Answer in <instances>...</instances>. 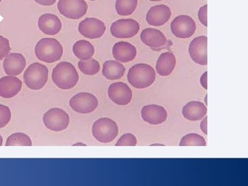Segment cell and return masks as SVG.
Listing matches in <instances>:
<instances>
[{
    "label": "cell",
    "instance_id": "cell-34",
    "mask_svg": "<svg viewBox=\"0 0 248 186\" xmlns=\"http://www.w3.org/2000/svg\"><path fill=\"white\" fill-rule=\"evenodd\" d=\"M200 128L205 135H208V117H205L201 122Z\"/></svg>",
    "mask_w": 248,
    "mask_h": 186
},
{
    "label": "cell",
    "instance_id": "cell-5",
    "mask_svg": "<svg viewBox=\"0 0 248 186\" xmlns=\"http://www.w3.org/2000/svg\"><path fill=\"white\" fill-rule=\"evenodd\" d=\"M48 78V68L38 62L31 64L24 72V83L29 89L34 91L42 89L46 84Z\"/></svg>",
    "mask_w": 248,
    "mask_h": 186
},
{
    "label": "cell",
    "instance_id": "cell-16",
    "mask_svg": "<svg viewBox=\"0 0 248 186\" xmlns=\"http://www.w3.org/2000/svg\"><path fill=\"white\" fill-rule=\"evenodd\" d=\"M27 62L21 53H11L5 58L3 66L8 76H17L25 68Z\"/></svg>",
    "mask_w": 248,
    "mask_h": 186
},
{
    "label": "cell",
    "instance_id": "cell-28",
    "mask_svg": "<svg viewBox=\"0 0 248 186\" xmlns=\"http://www.w3.org/2000/svg\"><path fill=\"white\" fill-rule=\"evenodd\" d=\"M179 146H205L206 141L203 137L199 134L190 133L185 135L181 140Z\"/></svg>",
    "mask_w": 248,
    "mask_h": 186
},
{
    "label": "cell",
    "instance_id": "cell-9",
    "mask_svg": "<svg viewBox=\"0 0 248 186\" xmlns=\"http://www.w3.org/2000/svg\"><path fill=\"white\" fill-rule=\"evenodd\" d=\"M60 14L69 19H80L86 14L88 4L85 0H59Z\"/></svg>",
    "mask_w": 248,
    "mask_h": 186
},
{
    "label": "cell",
    "instance_id": "cell-15",
    "mask_svg": "<svg viewBox=\"0 0 248 186\" xmlns=\"http://www.w3.org/2000/svg\"><path fill=\"white\" fill-rule=\"evenodd\" d=\"M170 9L166 4H157L152 6L146 14V21L150 25L159 27L164 25L171 17Z\"/></svg>",
    "mask_w": 248,
    "mask_h": 186
},
{
    "label": "cell",
    "instance_id": "cell-40",
    "mask_svg": "<svg viewBox=\"0 0 248 186\" xmlns=\"http://www.w3.org/2000/svg\"><path fill=\"white\" fill-rule=\"evenodd\" d=\"M150 1H161V0H150Z\"/></svg>",
    "mask_w": 248,
    "mask_h": 186
},
{
    "label": "cell",
    "instance_id": "cell-14",
    "mask_svg": "<svg viewBox=\"0 0 248 186\" xmlns=\"http://www.w3.org/2000/svg\"><path fill=\"white\" fill-rule=\"evenodd\" d=\"M141 117L144 122L151 125H159L167 120L168 112L164 107L151 104L143 107Z\"/></svg>",
    "mask_w": 248,
    "mask_h": 186
},
{
    "label": "cell",
    "instance_id": "cell-10",
    "mask_svg": "<svg viewBox=\"0 0 248 186\" xmlns=\"http://www.w3.org/2000/svg\"><path fill=\"white\" fill-rule=\"evenodd\" d=\"M171 31L178 38L186 39L195 34L196 23L190 16L181 15L174 18L170 24Z\"/></svg>",
    "mask_w": 248,
    "mask_h": 186
},
{
    "label": "cell",
    "instance_id": "cell-8",
    "mask_svg": "<svg viewBox=\"0 0 248 186\" xmlns=\"http://www.w3.org/2000/svg\"><path fill=\"white\" fill-rule=\"evenodd\" d=\"M140 23L135 19H120L112 23L110 32L116 38H131L140 31Z\"/></svg>",
    "mask_w": 248,
    "mask_h": 186
},
{
    "label": "cell",
    "instance_id": "cell-18",
    "mask_svg": "<svg viewBox=\"0 0 248 186\" xmlns=\"http://www.w3.org/2000/svg\"><path fill=\"white\" fill-rule=\"evenodd\" d=\"M141 40L145 45L152 48H159L167 43V39L161 31L154 28H146L142 31Z\"/></svg>",
    "mask_w": 248,
    "mask_h": 186
},
{
    "label": "cell",
    "instance_id": "cell-29",
    "mask_svg": "<svg viewBox=\"0 0 248 186\" xmlns=\"http://www.w3.org/2000/svg\"><path fill=\"white\" fill-rule=\"evenodd\" d=\"M138 144L136 137L131 133L124 134L116 143V146H135Z\"/></svg>",
    "mask_w": 248,
    "mask_h": 186
},
{
    "label": "cell",
    "instance_id": "cell-1",
    "mask_svg": "<svg viewBox=\"0 0 248 186\" xmlns=\"http://www.w3.org/2000/svg\"><path fill=\"white\" fill-rule=\"evenodd\" d=\"M52 79L60 89L69 90L78 84L79 75L74 65L70 62H62L54 68Z\"/></svg>",
    "mask_w": 248,
    "mask_h": 186
},
{
    "label": "cell",
    "instance_id": "cell-42",
    "mask_svg": "<svg viewBox=\"0 0 248 186\" xmlns=\"http://www.w3.org/2000/svg\"><path fill=\"white\" fill-rule=\"evenodd\" d=\"M1 0H0V2H1Z\"/></svg>",
    "mask_w": 248,
    "mask_h": 186
},
{
    "label": "cell",
    "instance_id": "cell-38",
    "mask_svg": "<svg viewBox=\"0 0 248 186\" xmlns=\"http://www.w3.org/2000/svg\"><path fill=\"white\" fill-rule=\"evenodd\" d=\"M2 143H3L2 137H1V135H0V146H2Z\"/></svg>",
    "mask_w": 248,
    "mask_h": 186
},
{
    "label": "cell",
    "instance_id": "cell-20",
    "mask_svg": "<svg viewBox=\"0 0 248 186\" xmlns=\"http://www.w3.org/2000/svg\"><path fill=\"white\" fill-rule=\"evenodd\" d=\"M38 27L46 35H55L62 30V24L58 16L52 14H45L39 18Z\"/></svg>",
    "mask_w": 248,
    "mask_h": 186
},
{
    "label": "cell",
    "instance_id": "cell-21",
    "mask_svg": "<svg viewBox=\"0 0 248 186\" xmlns=\"http://www.w3.org/2000/svg\"><path fill=\"white\" fill-rule=\"evenodd\" d=\"M207 107L203 103L193 101L187 103L182 109V114L186 120L196 122L202 120L207 114Z\"/></svg>",
    "mask_w": 248,
    "mask_h": 186
},
{
    "label": "cell",
    "instance_id": "cell-39",
    "mask_svg": "<svg viewBox=\"0 0 248 186\" xmlns=\"http://www.w3.org/2000/svg\"><path fill=\"white\" fill-rule=\"evenodd\" d=\"M207 97H208V96H205V104H207Z\"/></svg>",
    "mask_w": 248,
    "mask_h": 186
},
{
    "label": "cell",
    "instance_id": "cell-37",
    "mask_svg": "<svg viewBox=\"0 0 248 186\" xmlns=\"http://www.w3.org/2000/svg\"><path fill=\"white\" fill-rule=\"evenodd\" d=\"M152 146H164V145L159 144V143H155V144L151 145Z\"/></svg>",
    "mask_w": 248,
    "mask_h": 186
},
{
    "label": "cell",
    "instance_id": "cell-41",
    "mask_svg": "<svg viewBox=\"0 0 248 186\" xmlns=\"http://www.w3.org/2000/svg\"><path fill=\"white\" fill-rule=\"evenodd\" d=\"M91 1H94V0H91Z\"/></svg>",
    "mask_w": 248,
    "mask_h": 186
},
{
    "label": "cell",
    "instance_id": "cell-36",
    "mask_svg": "<svg viewBox=\"0 0 248 186\" xmlns=\"http://www.w3.org/2000/svg\"><path fill=\"white\" fill-rule=\"evenodd\" d=\"M73 146H87V145L85 144V143H75V144H73Z\"/></svg>",
    "mask_w": 248,
    "mask_h": 186
},
{
    "label": "cell",
    "instance_id": "cell-6",
    "mask_svg": "<svg viewBox=\"0 0 248 186\" xmlns=\"http://www.w3.org/2000/svg\"><path fill=\"white\" fill-rule=\"evenodd\" d=\"M45 126L54 132L66 130L69 125L70 117L63 109L53 108L47 111L43 117Z\"/></svg>",
    "mask_w": 248,
    "mask_h": 186
},
{
    "label": "cell",
    "instance_id": "cell-19",
    "mask_svg": "<svg viewBox=\"0 0 248 186\" xmlns=\"http://www.w3.org/2000/svg\"><path fill=\"white\" fill-rule=\"evenodd\" d=\"M137 48L127 42H117L112 48V55L117 61L127 63L133 61L137 56Z\"/></svg>",
    "mask_w": 248,
    "mask_h": 186
},
{
    "label": "cell",
    "instance_id": "cell-26",
    "mask_svg": "<svg viewBox=\"0 0 248 186\" xmlns=\"http://www.w3.org/2000/svg\"><path fill=\"white\" fill-rule=\"evenodd\" d=\"M78 67L81 72L87 76H94L100 71L99 62L92 58L87 60H80L78 62Z\"/></svg>",
    "mask_w": 248,
    "mask_h": 186
},
{
    "label": "cell",
    "instance_id": "cell-27",
    "mask_svg": "<svg viewBox=\"0 0 248 186\" xmlns=\"http://www.w3.org/2000/svg\"><path fill=\"white\" fill-rule=\"evenodd\" d=\"M6 146H31L32 141L29 136L22 133L13 134L7 138Z\"/></svg>",
    "mask_w": 248,
    "mask_h": 186
},
{
    "label": "cell",
    "instance_id": "cell-12",
    "mask_svg": "<svg viewBox=\"0 0 248 186\" xmlns=\"http://www.w3.org/2000/svg\"><path fill=\"white\" fill-rule=\"evenodd\" d=\"M79 32L81 35L89 39H98L105 33V24L97 18L87 17L79 24Z\"/></svg>",
    "mask_w": 248,
    "mask_h": 186
},
{
    "label": "cell",
    "instance_id": "cell-31",
    "mask_svg": "<svg viewBox=\"0 0 248 186\" xmlns=\"http://www.w3.org/2000/svg\"><path fill=\"white\" fill-rule=\"evenodd\" d=\"M11 50L9 40L6 37L0 35V60L6 58Z\"/></svg>",
    "mask_w": 248,
    "mask_h": 186
},
{
    "label": "cell",
    "instance_id": "cell-24",
    "mask_svg": "<svg viewBox=\"0 0 248 186\" xmlns=\"http://www.w3.org/2000/svg\"><path fill=\"white\" fill-rule=\"evenodd\" d=\"M73 51L80 60H87L92 58L94 55V47L89 41L81 40L75 43L73 46Z\"/></svg>",
    "mask_w": 248,
    "mask_h": 186
},
{
    "label": "cell",
    "instance_id": "cell-35",
    "mask_svg": "<svg viewBox=\"0 0 248 186\" xmlns=\"http://www.w3.org/2000/svg\"><path fill=\"white\" fill-rule=\"evenodd\" d=\"M34 1L43 6H51L55 4L57 0H34Z\"/></svg>",
    "mask_w": 248,
    "mask_h": 186
},
{
    "label": "cell",
    "instance_id": "cell-3",
    "mask_svg": "<svg viewBox=\"0 0 248 186\" xmlns=\"http://www.w3.org/2000/svg\"><path fill=\"white\" fill-rule=\"evenodd\" d=\"M35 53L36 57L40 61L54 63L62 58L63 46L56 39H41L35 46Z\"/></svg>",
    "mask_w": 248,
    "mask_h": 186
},
{
    "label": "cell",
    "instance_id": "cell-11",
    "mask_svg": "<svg viewBox=\"0 0 248 186\" xmlns=\"http://www.w3.org/2000/svg\"><path fill=\"white\" fill-rule=\"evenodd\" d=\"M189 54L195 63L202 66L208 64V37L201 35L193 39L189 45Z\"/></svg>",
    "mask_w": 248,
    "mask_h": 186
},
{
    "label": "cell",
    "instance_id": "cell-2",
    "mask_svg": "<svg viewBox=\"0 0 248 186\" xmlns=\"http://www.w3.org/2000/svg\"><path fill=\"white\" fill-rule=\"evenodd\" d=\"M127 78L128 82L135 89H146L155 82L156 72L151 65L137 63L130 68Z\"/></svg>",
    "mask_w": 248,
    "mask_h": 186
},
{
    "label": "cell",
    "instance_id": "cell-30",
    "mask_svg": "<svg viewBox=\"0 0 248 186\" xmlns=\"http://www.w3.org/2000/svg\"><path fill=\"white\" fill-rule=\"evenodd\" d=\"M11 119V112L9 107L0 104V128H4L9 123Z\"/></svg>",
    "mask_w": 248,
    "mask_h": 186
},
{
    "label": "cell",
    "instance_id": "cell-4",
    "mask_svg": "<svg viewBox=\"0 0 248 186\" xmlns=\"http://www.w3.org/2000/svg\"><path fill=\"white\" fill-rule=\"evenodd\" d=\"M92 133L93 137L98 141L103 143H110L118 135V125L110 118L103 117L93 124Z\"/></svg>",
    "mask_w": 248,
    "mask_h": 186
},
{
    "label": "cell",
    "instance_id": "cell-7",
    "mask_svg": "<svg viewBox=\"0 0 248 186\" xmlns=\"http://www.w3.org/2000/svg\"><path fill=\"white\" fill-rule=\"evenodd\" d=\"M70 107L81 114H89L96 110L99 105L97 98L89 93H79L71 98Z\"/></svg>",
    "mask_w": 248,
    "mask_h": 186
},
{
    "label": "cell",
    "instance_id": "cell-13",
    "mask_svg": "<svg viewBox=\"0 0 248 186\" xmlns=\"http://www.w3.org/2000/svg\"><path fill=\"white\" fill-rule=\"evenodd\" d=\"M108 93L110 100L117 105H128L133 99L132 90L125 83H112L109 87Z\"/></svg>",
    "mask_w": 248,
    "mask_h": 186
},
{
    "label": "cell",
    "instance_id": "cell-23",
    "mask_svg": "<svg viewBox=\"0 0 248 186\" xmlns=\"http://www.w3.org/2000/svg\"><path fill=\"white\" fill-rule=\"evenodd\" d=\"M125 67L117 60H108L103 65V76L107 79L116 80L120 79L124 76Z\"/></svg>",
    "mask_w": 248,
    "mask_h": 186
},
{
    "label": "cell",
    "instance_id": "cell-17",
    "mask_svg": "<svg viewBox=\"0 0 248 186\" xmlns=\"http://www.w3.org/2000/svg\"><path fill=\"white\" fill-rule=\"evenodd\" d=\"M22 82L16 76H8L0 79V97L11 99L20 92Z\"/></svg>",
    "mask_w": 248,
    "mask_h": 186
},
{
    "label": "cell",
    "instance_id": "cell-25",
    "mask_svg": "<svg viewBox=\"0 0 248 186\" xmlns=\"http://www.w3.org/2000/svg\"><path fill=\"white\" fill-rule=\"evenodd\" d=\"M138 0H117L116 11L120 16H126L133 14L138 6Z\"/></svg>",
    "mask_w": 248,
    "mask_h": 186
},
{
    "label": "cell",
    "instance_id": "cell-22",
    "mask_svg": "<svg viewBox=\"0 0 248 186\" xmlns=\"http://www.w3.org/2000/svg\"><path fill=\"white\" fill-rule=\"evenodd\" d=\"M177 63L175 55L171 52L161 54L156 63V70L161 76H169L172 74Z\"/></svg>",
    "mask_w": 248,
    "mask_h": 186
},
{
    "label": "cell",
    "instance_id": "cell-33",
    "mask_svg": "<svg viewBox=\"0 0 248 186\" xmlns=\"http://www.w3.org/2000/svg\"><path fill=\"white\" fill-rule=\"evenodd\" d=\"M208 72H205L202 77H201L200 83L202 87L205 90L208 89Z\"/></svg>",
    "mask_w": 248,
    "mask_h": 186
},
{
    "label": "cell",
    "instance_id": "cell-32",
    "mask_svg": "<svg viewBox=\"0 0 248 186\" xmlns=\"http://www.w3.org/2000/svg\"><path fill=\"white\" fill-rule=\"evenodd\" d=\"M207 12H208V5L205 4L202 6L199 10L198 17L199 19L202 24L205 27L208 26V21H207Z\"/></svg>",
    "mask_w": 248,
    "mask_h": 186
}]
</instances>
